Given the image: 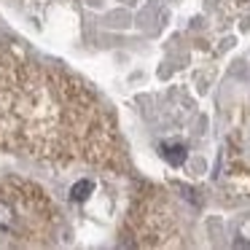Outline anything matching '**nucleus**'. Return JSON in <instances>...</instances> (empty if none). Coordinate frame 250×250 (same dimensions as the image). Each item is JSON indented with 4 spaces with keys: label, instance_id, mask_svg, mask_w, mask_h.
<instances>
[{
    "label": "nucleus",
    "instance_id": "f257e3e1",
    "mask_svg": "<svg viewBox=\"0 0 250 250\" xmlns=\"http://www.w3.org/2000/svg\"><path fill=\"white\" fill-rule=\"evenodd\" d=\"M162 156L167 159L172 167H180V164L186 162V156H188V153H186L183 146H162Z\"/></svg>",
    "mask_w": 250,
    "mask_h": 250
},
{
    "label": "nucleus",
    "instance_id": "f03ea898",
    "mask_svg": "<svg viewBox=\"0 0 250 250\" xmlns=\"http://www.w3.org/2000/svg\"><path fill=\"white\" fill-rule=\"evenodd\" d=\"M89 191H92V180H81V183L73 186L70 194H73V199H76V202H81V199H86Z\"/></svg>",
    "mask_w": 250,
    "mask_h": 250
}]
</instances>
